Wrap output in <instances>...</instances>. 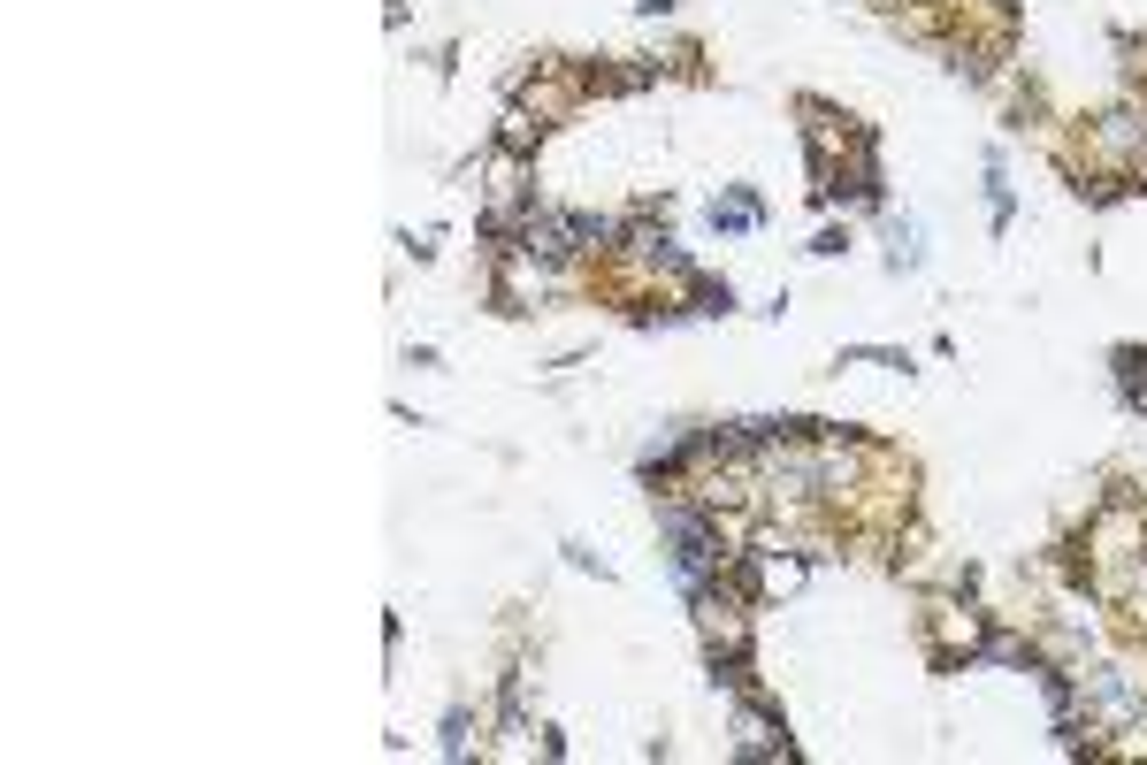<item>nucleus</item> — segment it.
<instances>
[{
  "mask_svg": "<svg viewBox=\"0 0 1147 765\" xmlns=\"http://www.w3.org/2000/svg\"><path fill=\"white\" fill-rule=\"evenodd\" d=\"M1094 146L1125 161V153H1140V146H1147V123H1140V115H1102V123H1094Z\"/></svg>",
  "mask_w": 1147,
  "mask_h": 765,
  "instance_id": "2",
  "label": "nucleus"
},
{
  "mask_svg": "<svg viewBox=\"0 0 1147 765\" xmlns=\"http://www.w3.org/2000/svg\"><path fill=\"white\" fill-rule=\"evenodd\" d=\"M735 735H742V758H773V750L788 758V743H780V727L765 720L758 704H742V712H735Z\"/></svg>",
  "mask_w": 1147,
  "mask_h": 765,
  "instance_id": "1",
  "label": "nucleus"
},
{
  "mask_svg": "<svg viewBox=\"0 0 1147 765\" xmlns=\"http://www.w3.org/2000/svg\"><path fill=\"white\" fill-rule=\"evenodd\" d=\"M895 268H918V222H895V253H888Z\"/></svg>",
  "mask_w": 1147,
  "mask_h": 765,
  "instance_id": "4",
  "label": "nucleus"
},
{
  "mask_svg": "<svg viewBox=\"0 0 1147 765\" xmlns=\"http://www.w3.org/2000/svg\"><path fill=\"white\" fill-rule=\"evenodd\" d=\"M696 314H727V306H735V291H727V284H712V276H696Z\"/></svg>",
  "mask_w": 1147,
  "mask_h": 765,
  "instance_id": "3",
  "label": "nucleus"
},
{
  "mask_svg": "<svg viewBox=\"0 0 1147 765\" xmlns=\"http://www.w3.org/2000/svg\"><path fill=\"white\" fill-rule=\"evenodd\" d=\"M444 750H452V758L467 750V712H452V720H444Z\"/></svg>",
  "mask_w": 1147,
  "mask_h": 765,
  "instance_id": "5",
  "label": "nucleus"
}]
</instances>
